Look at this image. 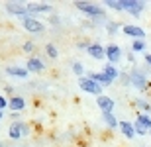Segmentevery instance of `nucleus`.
I'll return each mask as SVG.
<instances>
[{"label":"nucleus","mask_w":151,"mask_h":147,"mask_svg":"<svg viewBox=\"0 0 151 147\" xmlns=\"http://www.w3.org/2000/svg\"><path fill=\"white\" fill-rule=\"evenodd\" d=\"M75 8H77L78 12H83L90 22H94V24H108L106 12H104V8H102L100 4H94V2H75Z\"/></svg>","instance_id":"nucleus-1"},{"label":"nucleus","mask_w":151,"mask_h":147,"mask_svg":"<svg viewBox=\"0 0 151 147\" xmlns=\"http://www.w3.org/2000/svg\"><path fill=\"white\" fill-rule=\"evenodd\" d=\"M129 85L134 86V88H137V90L145 92L149 88V80H147L145 69H137V67L132 69V73H129Z\"/></svg>","instance_id":"nucleus-2"},{"label":"nucleus","mask_w":151,"mask_h":147,"mask_svg":"<svg viewBox=\"0 0 151 147\" xmlns=\"http://www.w3.org/2000/svg\"><path fill=\"white\" fill-rule=\"evenodd\" d=\"M78 88H81L83 92H86V94H92V96H96V98L102 96V90H104V88H102L100 85H96L94 80L88 79L86 75L78 79Z\"/></svg>","instance_id":"nucleus-3"},{"label":"nucleus","mask_w":151,"mask_h":147,"mask_svg":"<svg viewBox=\"0 0 151 147\" xmlns=\"http://www.w3.org/2000/svg\"><path fill=\"white\" fill-rule=\"evenodd\" d=\"M26 136H29V125L24 120L22 122H12L10 128H8V137L14 139V141H18V139H22Z\"/></svg>","instance_id":"nucleus-4"},{"label":"nucleus","mask_w":151,"mask_h":147,"mask_svg":"<svg viewBox=\"0 0 151 147\" xmlns=\"http://www.w3.org/2000/svg\"><path fill=\"white\" fill-rule=\"evenodd\" d=\"M134 130H135L137 136H145V133H149V131H151V116H149V114L137 112L135 122H134Z\"/></svg>","instance_id":"nucleus-5"},{"label":"nucleus","mask_w":151,"mask_h":147,"mask_svg":"<svg viewBox=\"0 0 151 147\" xmlns=\"http://www.w3.org/2000/svg\"><path fill=\"white\" fill-rule=\"evenodd\" d=\"M4 8H6V12H8L10 16H16V18H20V20L32 18L29 12H28V8H26V4H22V2H6Z\"/></svg>","instance_id":"nucleus-6"},{"label":"nucleus","mask_w":151,"mask_h":147,"mask_svg":"<svg viewBox=\"0 0 151 147\" xmlns=\"http://www.w3.org/2000/svg\"><path fill=\"white\" fill-rule=\"evenodd\" d=\"M124 10L128 12L129 16L139 18L145 10V2H141V0H124Z\"/></svg>","instance_id":"nucleus-7"},{"label":"nucleus","mask_w":151,"mask_h":147,"mask_svg":"<svg viewBox=\"0 0 151 147\" xmlns=\"http://www.w3.org/2000/svg\"><path fill=\"white\" fill-rule=\"evenodd\" d=\"M22 28L26 32H29V34L39 35L45 32V24L41 20H37V18H28V20H22Z\"/></svg>","instance_id":"nucleus-8"},{"label":"nucleus","mask_w":151,"mask_h":147,"mask_svg":"<svg viewBox=\"0 0 151 147\" xmlns=\"http://www.w3.org/2000/svg\"><path fill=\"white\" fill-rule=\"evenodd\" d=\"M26 8H28V12H29L32 18H37L39 14H49V12L53 10V6L47 4V2H28Z\"/></svg>","instance_id":"nucleus-9"},{"label":"nucleus","mask_w":151,"mask_h":147,"mask_svg":"<svg viewBox=\"0 0 151 147\" xmlns=\"http://www.w3.org/2000/svg\"><path fill=\"white\" fill-rule=\"evenodd\" d=\"M122 47L118 45V43H108L106 45V63L110 65H118V63L122 61Z\"/></svg>","instance_id":"nucleus-10"},{"label":"nucleus","mask_w":151,"mask_h":147,"mask_svg":"<svg viewBox=\"0 0 151 147\" xmlns=\"http://www.w3.org/2000/svg\"><path fill=\"white\" fill-rule=\"evenodd\" d=\"M86 55L92 57L94 61H104L106 59V45H102V43H90L88 49H86Z\"/></svg>","instance_id":"nucleus-11"},{"label":"nucleus","mask_w":151,"mask_h":147,"mask_svg":"<svg viewBox=\"0 0 151 147\" xmlns=\"http://www.w3.org/2000/svg\"><path fill=\"white\" fill-rule=\"evenodd\" d=\"M96 106L100 108V112H102V114H114L116 102H114V98L106 96V94H102V96L96 98Z\"/></svg>","instance_id":"nucleus-12"},{"label":"nucleus","mask_w":151,"mask_h":147,"mask_svg":"<svg viewBox=\"0 0 151 147\" xmlns=\"http://www.w3.org/2000/svg\"><path fill=\"white\" fill-rule=\"evenodd\" d=\"M122 32L132 39H145V29L139 28V26H134V24H126L122 26Z\"/></svg>","instance_id":"nucleus-13"},{"label":"nucleus","mask_w":151,"mask_h":147,"mask_svg":"<svg viewBox=\"0 0 151 147\" xmlns=\"http://www.w3.org/2000/svg\"><path fill=\"white\" fill-rule=\"evenodd\" d=\"M26 106H28V102H26V98L24 96H10V100H8V108H10L12 112H18L22 114L24 110H26Z\"/></svg>","instance_id":"nucleus-14"},{"label":"nucleus","mask_w":151,"mask_h":147,"mask_svg":"<svg viewBox=\"0 0 151 147\" xmlns=\"http://www.w3.org/2000/svg\"><path fill=\"white\" fill-rule=\"evenodd\" d=\"M26 69H28L29 73L39 75V73H43V71H45V63L41 61L39 57H29L28 61H26Z\"/></svg>","instance_id":"nucleus-15"},{"label":"nucleus","mask_w":151,"mask_h":147,"mask_svg":"<svg viewBox=\"0 0 151 147\" xmlns=\"http://www.w3.org/2000/svg\"><path fill=\"white\" fill-rule=\"evenodd\" d=\"M6 75L14 77V79H28L29 71L26 67H20V65H10V67H6Z\"/></svg>","instance_id":"nucleus-16"},{"label":"nucleus","mask_w":151,"mask_h":147,"mask_svg":"<svg viewBox=\"0 0 151 147\" xmlns=\"http://www.w3.org/2000/svg\"><path fill=\"white\" fill-rule=\"evenodd\" d=\"M118 130L122 131V136L126 137V139H134V137L137 136V133H135V130H134V124H132V122H128V120H120Z\"/></svg>","instance_id":"nucleus-17"},{"label":"nucleus","mask_w":151,"mask_h":147,"mask_svg":"<svg viewBox=\"0 0 151 147\" xmlns=\"http://www.w3.org/2000/svg\"><path fill=\"white\" fill-rule=\"evenodd\" d=\"M86 77H88V79H92V80H94V82H96V85H100L102 88H106V86L114 85V82H112V80H110V79H108V77H106V75H104V73H102V71H100V73H88V75H86Z\"/></svg>","instance_id":"nucleus-18"},{"label":"nucleus","mask_w":151,"mask_h":147,"mask_svg":"<svg viewBox=\"0 0 151 147\" xmlns=\"http://www.w3.org/2000/svg\"><path fill=\"white\" fill-rule=\"evenodd\" d=\"M102 73L106 75V77L112 80V82H114V80H118V79H120V75H122L120 71H118L116 65H110V63H106V65L102 67Z\"/></svg>","instance_id":"nucleus-19"},{"label":"nucleus","mask_w":151,"mask_h":147,"mask_svg":"<svg viewBox=\"0 0 151 147\" xmlns=\"http://www.w3.org/2000/svg\"><path fill=\"white\" fill-rule=\"evenodd\" d=\"M134 106L141 114H149L151 116V102L149 100H145V98H134Z\"/></svg>","instance_id":"nucleus-20"},{"label":"nucleus","mask_w":151,"mask_h":147,"mask_svg":"<svg viewBox=\"0 0 151 147\" xmlns=\"http://www.w3.org/2000/svg\"><path fill=\"white\" fill-rule=\"evenodd\" d=\"M102 8H110V10H116V12H126L124 10V0H104Z\"/></svg>","instance_id":"nucleus-21"},{"label":"nucleus","mask_w":151,"mask_h":147,"mask_svg":"<svg viewBox=\"0 0 151 147\" xmlns=\"http://www.w3.org/2000/svg\"><path fill=\"white\" fill-rule=\"evenodd\" d=\"M102 122H104L110 130H118V125H120V120H118L114 114H102Z\"/></svg>","instance_id":"nucleus-22"},{"label":"nucleus","mask_w":151,"mask_h":147,"mask_svg":"<svg viewBox=\"0 0 151 147\" xmlns=\"http://www.w3.org/2000/svg\"><path fill=\"white\" fill-rule=\"evenodd\" d=\"M145 39H134L129 45V51L132 53H145Z\"/></svg>","instance_id":"nucleus-23"},{"label":"nucleus","mask_w":151,"mask_h":147,"mask_svg":"<svg viewBox=\"0 0 151 147\" xmlns=\"http://www.w3.org/2000/svg\"><path fill=\"white\" fill-rule=\"evenodd\" d=\"M45 53H47L49 59H57L59 57V51H57V47L53 43H45Z\"/></svg>","instance_id":"nucleus-24"},{"label":"nucleus","mask_w":151,"mask_h":147,"mask_svg":"<svg viewBox=\"0 0 151 147\" xmlns=\"http://www.w3.org/2000/svg\"><path fill=\"white\" fill-rule=\"evenodd\" d=\"M71 69H73V73L77 75L78 79H81V77H84V65L81 61H73V67H71Z\"/></svg>","instance_id":"nucleus-25"},{"label":"nucleus","mask_w":151,"mask_h":147,"mask_svg":"<svg viewBox=\"0 0 151 147\" xmlns=\"http://www.w3.org/2000/svg\"><path fill=\"white\" fill-rule=\"evenodd\" d=\"M120 28H122V26H120L118 22H108V24H106V32H108L110 35H116L118 32H120Z\"/></svg>","instance_id":"nucleus-26"},{"label":"nucleus","mask_w":151,"mask_h":147,"mask_svg":"<svg viewBox=\"0 0 151 147\" xmlns=\"http://www.w3.org/2000/svg\"><path fill=\"white\" fill-rule=\"evenodd\" d=\"M22 51H24V53H34V51H35V43H34V41H26V43L22 45Z\"/></svg>","instance_id":"nucleus-27"},{"label":"nucleus","mask_w":151,"mask_h":147,"mask_svg":"<svg viewBox=\"0 0 151 147\" xmlns=\"http://www.w3.org/2000/svg\"><path fill=\"white\" fill-rule=\"evenodd\" d=\"M118 80H120V82H124V85H129V73H122Z\"/></svg>","instance_id":"nucleus-28"},{"label":"nucleus","mask_w":151,"mask_h":147,"mask_svg":"<svg viewBox=\"0 0 151 147\" xmlns=\"http://www.w3.org/2000/svg\"><path fill=\"white\" fill-rule=\"evenodd\" d=\"M88 45H90L88 41H78V43H77V49H81V51H86V49H88Z\"/></svg>","instance_id":"nucleus-29"},{"label":"nucleus","mask_w":151,"mask_h":147,"mask_svg":"<svg viewBox=\"0 0 151 147\" xmlns=\"http://www.w3.org/2000/svg\"><path fill=\"white\" fill-rule=\"evenodd\" d=\"M6 108H8V100H6V98L2 96V94H0V110H2V112H4Z\"/></svg>","instance_id":"nucleus-30"},{"label":"nucleus","mask_w":151,"mask_h":147,"mask_svg":"<svg viewBox=\"0 0 151 147\" xmlns=\"http://www.w3.org/2000/svg\"><path fill=\"white\" fill-rule=\"evenodd\" d=\"M49 22H51V24H59L61 20H59V16H55V14H51V16H49Z\"/></svg>","instance_id":"nucleus-31"},{"label":"nucleus","mask_w":151,"mask_h":147,"mask_svg":"<svg viewBox=\"0 0 151 147\" xmlns=\"http://www.w3.org/2000/svg\"><path fill=\"white\" fill-rule=\"evenodd\" d=\"M10 118H12V122H22V120H20V114H18V112H12Z\"/></svg>","instance_id":"nucleus-32"},{"label":"nucleus","mask_w":151,"mask_h":147,"mask_svg":"<svg viewBox=\"0 0 151 147\" xmlns=\"http://www.w3.org/2000/svg\"><path fill=\"white\" fill-rule=\"evenodd\" d=\"M143 61H145V65L151 69V53H145V59H143Z\"/></svg>","instance_id":"nucleus-33"},{"label":"nucleus","mask_w":151,"mask_h":147,"mask_svg":"<svg viewBox=\"0 0 151 147\" xmlns=\"http://www.w3.org/2000/svg\"><path fill=\"white\" fill-rule=\"evenodd\" d=\"M128 61L129 63H135V55L132 53V51H128Z\"/></svg>","instance_id":"nucleus-34"},{"label":"nucleus","mask_w":151,"mask_h":147,"mask_svg":"<svg viewBox=\"0 0 151 147\" xmlns=\"http://www.w3.org/2000/svg\"><path fill=\"white\" fill-rule=\"evenodd\" d=\"M2 118H4V112H2V110H0V120H2Z\"/></svg>","instance_id":"nucleus-35"},{"label":"nucleus","mask_w":151,"mask_h":147,"mask_svg":"<svg viewBox=\"0 0 151 147\" xmlns=\"http://www.w3.org/2000/svg\"><path fill=\"white\" fill-rule=\"evenodd\" d=\"M0 147H4V143H0Z\"/></svg>","instance_id":"nucleus-36"},{"label":"nucleus","mask_w":151,"mask_h":147,"mask_svg":"<svg viewBox=\"0 0 151 147\" xmlns=\"http://www.w3.org/2000/svg\"><path fill=\"white\" fill-rule=\"evenodd\" d=\"M141 147H147V145H141Z\"/></svg>","instance_id":"nucleus-37"},{"label":"nucleus","mask_w":151,"mask_h":147,"mask_svg":"<svg viewBox=\"0 0 151 147\" xmlns=\"http://www.w3.org/2000/svg\"><path fill=\"white\" fill-rule=\"evenodd\" d=\"M149 136H151V131H149Z\"/></svg>","instance_id":"nucleus-38"}]
</instances>
